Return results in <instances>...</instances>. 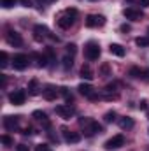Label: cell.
I'll return each mask as SVG.
<instances>
[{"instance_id": "10", "label": "cell", "mask_w": 149, "mask_h": 151, "mask_svg": "<svg viewBox=\"0 0 149 151\" xmlns=\"http://www.w3.org/2000/svg\"><path fill=\"white\" fill-rule=\"evenodd\" d=\"M4 127L9 132L18 130V127H19V116H5L4 118Z\"/></svg>"}, {"instance_id": "9", "label": "cell", "mask_w": 149, "mask_h": 151, "mask_svg": "<svg viewBox=\"0 0 149 151\" xmlns=\"http://www.w3.org/2000/svg\"><path fill=\"white\" fill-rule=\"evenodd\" d=\"M54 111H56V114H58L60 118H63V119H70V118L74 116V113H75L74 107H72L70 104H69V106H56Z\"/></svg>"}, {"instance_id": "17", "label": "cell", "mask_w": 149, "mask_h": 151, "mask_svg": "<svg viewBox=\"0 0 149 151\" xmlns=\"http://www.w3.org/2000/svg\"><path fill=\"white\" fill-rule=\"evenodd\" d=\"M133 125H135V121H133V118H130V116H125V118L119 119V127H121L123 130H130V128H133Z\"/></svg>"}, {"instance_id": "6", "label": "cell", "mask_w": 149, "mask_h": 151, "mask_svg": "<svg viewBox=\"0 0 149 151\" xmlns=\"http://www.w3.org/2000/svg\"><path fill=\"white\" fill-rule=\"evenodd\" d=\"M12 67H14L16 70H25V69L28 67V56L23 55V53L14 55V56H12Z\"/></svg>"}, {"instance_id": "20", "label": "cell", "mask_w": 149, "mask_h": 151, "mask_svg": "<svg viewBox=\"0 0 149 151\" xmlns=\"http://www.w3.org/2000/svg\"><path fill=\"white\" fill-rule=\"evenodd\" d=\"M28 93H30V95H37L39 93V81L37 79H32V81L28 83Z\"/></svg>"}, {"instance_id": "22", "label": "cell", "mask_w": 149, "mask_h": 151, "mask_svg": "<svg viewBox=\"0 0 149 151\" xmlns=\"http://www.w3.org/2000/svg\"><path fill=\"white\" fill-rule=\"evenodd\" d=\"M60 93L65 97V102H67V104H70V102L74 100V97H72V93L69 91V88H67V86H62V88H60Z\"/></svg>"}, {"instance_id": "42", "label": "cell", "mask_w": 149, "mask_h": 151, "mask_svg": "<svg viewBox=\"0 0 149 151\" xmlns=\"http://www.w3.org/2000/svg\"><path fill=\"white\" fill-rule=\"evenodd\" d=\"M5 84H7V79H5V76H2V88H5Z\"/></svg>"}, {"instance_id": "1", "label": "cell", "mask_w": 149, "mask_h": 151, "mask_svg": "<svg viewBox=\"0 0 149 151\" xmlns=\"http://www.w3.org/2000/svg\"><path fill=\"white\" fill-rule=\"evenodd\" d=\"M75 18H77V11H75L74 7H69V9H65V11L58 16L56 23H58V27H60V28L69 30V28L75 23Z\"/></svg>"}, {"instance_id": "44", "label": "cell", "mask_w": 149, "mask_h": 151, "mask_svg": "<svg viewBox=\"0 0 149 151\" xmlns=\"http://www.w3.org/2000/svg\"><path fill=\"white\" fill-rule=\"evenodd\" d=\"M125 2H133V0H125Z\"/></svg>"}, {"instance_id": "29", "label": "cell", "mask_w": 149, "mask_h": 151, "mask_svg": "<svg viewBox=\"0 0 149 151\" xmlns=\"http://www.w3.org/2000/svg\"><path fill=\"white\" fill-rule=\"evenodd\" d=\"M0 141H2V142H4L5 146H12V144H14L12 137H9V135H2V137H0Z\"/></svg>"}, {"instance_id": "34", "label": "cell", "mask_w": 149, "mask_h": 151, "mask_svg": "<svg viewBox=\"0 0 149 151\" xmlns=\"http://www.w3.org/2000/svg\"><path fill=\"white\" fill-rule=\"evenodd\" d=\"M35 151H51V150H49L47 144H39L37 148H35Z\"/></svg>"}, {"instance_id": "21", "label": "cell", "mask_w": 149, "mask_h": 151, "mask_svg": "<svg viewBox=\"0 0 149 151\" xmlns=\"http://www.w3.org/2000/svg\"><path fill=\"white\" fill-rule=\"evenodd\" d=\"M72 63H74V58H72L70 55H65V56H63V60H62V65H63V69H65V70L72 69Z\"/></svg>"}, {"instance_id": "35", "label": "cell", "mask_w": 149, "mask_h": 151, "mask_svg": "<svg viewBox=\"0 0 149 151\" xmlns=\"http://www.w3.org/2000/svg\"><path fill=\"white\" fill-rule=\"evenodd\" d=\"M142 81H146V83H149V69H146L144 72H142V77H140Z\"/></svg>"}, {"instance_id": "30", "label": "cell", "mask_w": 149, "mask_h": 151, "mask_svg": "<svg viewBox=\"0 0 149 151\" xmlns=\"http://www.w3.org/2000/svg\"><path fill=\"white\" fill-rule=\"evenodd\" d=\"M0 2H2V7L11 9V7H14V4H16L18 0H0Z\"/></svg>"}, {"instance_id": "5", "label": "cell", "mask_w": 149, "mask_h": 151, "mask_svg": "<svg viewBox=\"0 0 149 151\" xmlns=\"http://www.w3.org/2000/svg\"><path fill=\"white\" fill-rule=\"evenodd\" d=\"M77 90H79V93H81V95L88 97L90 100H98V99H100V95H97V93H95V90H93V86H91V84H88V83H81V84L77 86Z\"/></svg>"}, {"instance_id": "41", "label": "cell", "mask_w": 149, "mask_h": 151, "mask_svg": "<svg viewBox=\"0 0 149 151\" xmlns=\"http://www.w3.org/2000/svg\"><path fill=\"white\" fill-rule=\"evenodd\" d=\"M140 5H142V7H148V5H149V0H140Z\"/></svg>"}, {"instance_id": "11", "label": "cell", "mask_w": 149, "mask_h": 151, "mask_svg": "<svg viewBox=\"0 0 149 151\" xmlns=\"http://www.w3.org/2000/svg\"><path fill=\"white\" fill-rule=\"evenodd\" d=\"M5 40L11 44V46H21L23 44V39H21V35L18 34V32H14V30H7V34H5Z\"/></svg>"}, {"instance_id": "4", "label": "cell", "mask_w": 149, "mask_h": 151, "mask_svg": "<svg viewBox=\"0 0 149 151\" xmlns=\"http://www.w3.org/2000/svg\"><path fill=\"white\" fill-rule=\"evenodd\" d=\"M34 37H35V40L56 39L54 35H51V32H49V28H47L46 25H35V27H34ZM56 40H58V39H56Z\"/></svg>"}, {"instance_id": "37", "label": "cell", "mask_w": 149, "mask_h": 151, "mask_svg": "<svg viewBox=\"0 0 149 151\" xmlns=\"http://www.w3.org/2000/svg\"><path fill=\"white\" fill-rule=\"evenodd\" d=\"M23 134H25V135H28V134H35V132H34V128H32V127H27Z\"/></svg>"}, {"instance_id": "18", "label": "cell", "mask_w": 149, "mask_h": 151, "mask_svg": "<svg viewBox=\"0 0 149 151\" xmlns=\"http://www.w3.org/2000/svg\"><path fill=\"white\" fill-rule=\"evenodd\" d=\"M109 51H111V55H114V56H125V47L121 44H111L109 46Z\"/></svg>"}, {"instance_id": "39", "label": "cell", "mask_w": 149, "mask_h": 151, "mask_svg": "<svg viewBox=\"0 0 149 151\" xmlns=\"http://www.w3.org/2000/svg\"><path fill=\"white\" fill-rule=\"evenodd\" d=\"M18 151H28V146H25V144H19V146H18Z\"/></svg>"}, {"instance_id": "38", "label": "cell", "mask_w": 149, "mask_h": 151, "mask_svg": "<svg viewBox=\"0 0 149 151\" xmlns=\"http://www.w3.org/2000/svg\"><path fill=\"white\" fill-rule=\"evenodd\" d=\"M140 109H144V111L148 109V100H142V102H140Z\"/></svg>"}, {"instance_id": "43", "label": "cell", "mask_w": 149, "mask_h": 151, "mask_svg": "<svg viewBox=\"0 0 149 151\" xmlns=\"http://www.w3.org/2000/svg\"><path fill=\"white\" fill-rule=\"evenodd\" d=\"M37 2H40V4H49V2H54V0H37Z\"/></svg>"}, {"instance_id": "24", "label": "cell", "mask_w": 149, "mask_h": 151, "mask_svg": "<svg viewBox=\"0 0 149 151\" xmlns=\"http://www.w3.org/2000/svg\"><path fill=\"white\" fill-rule=\"evenodd\" d=\"M35 60H37V67H47L49 65L46 55H35Z\"/></svg>"}, {"instance_id": "12", "label": "cell", "mask_w": 149, "mask_h": 151, "mask_svg": "<svg viewBox=\"0 0 149 151\" xmlns=\"http://www.w3.org/2000/svg\"><path fill=\"white\" fill-rule=\"evenodd\" d=\"M123 16L126 18V19H132V21H139L144 14H142V11L140 9H133V7H128V9H125L123 11Z\"/></svg>"}, {"instance_id": "19", "label": "cell", "mask_w": 149, "mask_h": 151, "mask_svg": "<svg viewBox=\"0 0 149 151\" xmlns=\"http://www.w3.org/2000/svg\"><path fill=\"white\" fill-rule=\"evenodd\" d=\"M81 77L86 79V81H91V79H93V70H91L88 65H82V67H81Z\"/></svg>"}, {"instance_id": "13", "label": "cell", "mask_w": 149, "mask_h": 151, "mask_svg": "<svg viewBox=\"0 0 149 151\" xmlns=\"http://www.w3.org/2000/svg\"><path fill=\"white\" fill-rule=\"evenodd\" d=\"M62 134H63V139L67 141V142H70V144H75V142H79L81 141V134H77V132H72V130H69V128H62Z\"/></svg>"}, {"instance_id": "23", "label": "cell", "mask_w": 149, "mask_h": 151, "mask_svg": "<svg viewBox=\"0 0 149 151\" xmlns=\"http://www.w3.org/2000/svg\"><path fill=\"white\" fill-rule=\"evenodd\" d=\"M46 56H47L49 65H53V63L56 62V55H54V49H53V47H46Z\"/></svg>"}, {"instance_id": "16", "label": "cell", "mask_w": 149, "mask_h": 151, "mask_svg": "<svg viewBox=\"0 0 149 151\" xmlns=\"http://www.w3.org/2000/svg\"><path fill=\"white\" fill-rule=\"evenodd\" d=\"M32 116H34L37 121H42L46 128H49V127H51V123H49V119H47V114L44 113V111H34V114H32Z\"/></svg>"}, {"instance_id": "28", "label": "cell", "mask_w": 149, "mask_h": 151, "mask_svg": "<svg viewBox=\"0 0 149 151\" xmlns=\"http://www.w3.org/2000/svg\"><path fill=\"white\" fill-rule=\"evenodd\" d=\"M114 119H116V113H114V111H107L105 116H104V121H105V123H112Z\"/></svg>"}, {"instance_id": "26", "label": "cell", "mask_w": 149, "mask_h": 151, "mask_svg": "<svg viewBox=\"0 0 149 151\" xmlns=\"http://www.w3.org/2000/svg\"><path fill=\"white\" fill-rule=\"evenodd\" d=\"M135 44L139 47H146V46H149V37H137L135 39Z\"/></svg>"}, {"instance_id": "2", "label": "cell", "mask_w": 149, "mask_h": 151, "mask_svg": "<svg viewBox=\"0 0 149 151\" xmlns=\"http://www.w3.org/2000/svg\"><path fill=\"white\" fill-rule=\"evenodd\" d=\"M79 123H81V127L84 128L82 132H84V135H86V137H93L95 134H100V132H102V125H100L98 121L91 119V118L79 119Z\"/></svg>"}, {"instance_id": "36", "label": "cell", "mask_w": 149, "mask_h": 151, "mask_svg": "<svg viewBox=\"0 0 149 151\" xmlns=\"http://www.w3.org/2000/svg\"><path fill=\"white\" fill-rule=\"evenodd\" d=\"M119 30H121V32H130V25H121Z\"/></svg>"}, {"instance_id": "25", "label": "cell", "mask_w": 149, "mask_h": 151, "mask_svg": "<svg viewBox=\"0 0 149 151\" xmlns=\"http://www.w3.org/2000/svg\"><path fill=\"white\" fill-rule=\"evenodd\" d=\"M142 69H139V67H132L130 70H128V76H132V77H142Z\"/></svg>"}, {"instance_id": "14", "label": "cell", "mask_w": 149, "mask_h": 151, "mask_svg": "<svg viewBox=\"0 0 149 151\" xmlns=\"http://www.w3.org/2000/svg\"><path fill=\"white\" fill-rule=\"evenodd\" d=\"M121 146H125V137H123V135H114V137H111V139L105 142V148H107V150H117V148H121Z\"/></svg>"}, {"instance_id": "45", "label": "cell", "mask_w": 149, "mask_h": 151, "mask_svg": "<svg viewBox=\"0 0 149 151\" xmlns=\"http://www.w3.org/2000/svg\"><path fill=\"white\" fill-rule=\"evenodd\" d=\"M148 32H149V30H148Z\"/></svg>"}, {"instance_id": "27", "label": "cell", "mask_w": 149, "mask_h": 151, "mask_svg": "<svg viewBox=\"0 0 149 151\" xmlns=\"http://www.w3.org/2000/svg\"><path fill=\"white\" fill-rule=\"evenodd\" d=\"M0 60H2V62H0L2 69H5V67L9 65V55H7L5 51H2V53H0Z\"/></svg>"}, {"instance_id": "40", "label": "cell", "mask_w": 149, "mask_h": 151, "mask_svg": "<svg viewBox=\"0 0 149 151\" xmlns=\"http://www.w3.org/2000/svg\"><path fill=\"white\" fill-rule=\"evenodd\" d=\"M19 2H21L25 7H30V5H32V2H30V0H19Z\"/></svg>"}, {"instance_id": "3", "label": "cell", "mask_w": 149, "mask_h": 151, "mask_svg": "<svg viewBox=\"0 0 149 151\" xmlns=\"http://www.w3.org/2000/svg\"><path fill=\"white\" fill-rule=\"evenodd\" d=\"M84 56L90 62L98 60V56H100V46H98V42H95V40L86 42V46H84Z\"/></svg>"}, {"instance_id": "7", "label": "cell", "mask_w": 149, "mask_h": 151, "mask_svg": "<svg viewBox=\"0 0 149 151\" xmlns=\"http://www.w3.org/2000/svg\"><path fill=\"white\" fill-rule=\"evenodd\" d=\"M105 25V16L102 14H90L86 18V27L90 28H97V27H104Z\"/></svg>"}, {"instance_id": "15", "label": "cell", "mask_w": 149, "mask_h": 151, "mask_svg": "<svg viewBox=\"0 0 149 151\" xmlns=\"http://www.w3.org/2000/svg\"><path fill=\"white\" fill-rule=\"evenodd\" d=\"M56 95H58V90L53 86V84H47V86H44V90H42V97L46 99V100H56Z\"/></svg>"}, {"instance_id": "32", "label": "cell", "mask_w": 149, "mask_h": 151, "mask_svg": "<svg viewBox=\"0 0 149 151\" xmlns=\"http://www.w3.org/2000/svg\"><path fill=\"white\" fill-rule=\"evenodd\" d=\"M75 51H77V46L75 44H69L67 46V55H70V56H74Z\"/></svg>"}, {"instance_id": "31", "label": "cell", "mask_w": 149, "mask_h": 151, "mask_svg": "<svg viewBox=\"0 0 149 151\" xmlns=\"http://www.w3.org/2000/svg\"><path fill=\"white\" fill-rule=\"evenodd\" d=\"M117 97H119L117 93H109V91H104V99H105V100H116Z\"/></svg>"}, {"instance_id": "8", "label": "cell", "mask_w": 149, "mask_h": 151, "mask_svg": "<svg viewBox=\"0 0 149 151\" xmlns=\"http://www.w3.org/2000/svg\"><path fill=\"white\" fill-rule=\"evenodd\" d=\"M25 100H27V93H25L23 90H16V91H12V93L9 95V102H11L12 106H23Z\"/></svg>"}, {"instance_id": "33", "label": "cell", "mask_w": 149, "mask_h": 151, "mask_svg": "<svg viewBox=\"0 0 149 151\" xmlns=\"http://www.w3.org/2000/svg\"><path fill=\"white\" fill-rule=\"evenodd\" d=\"M109 70H111V69H109V65H107V63H104V65L100 67V74H102V76H109Z\"/></svg>"}]
</instances>
